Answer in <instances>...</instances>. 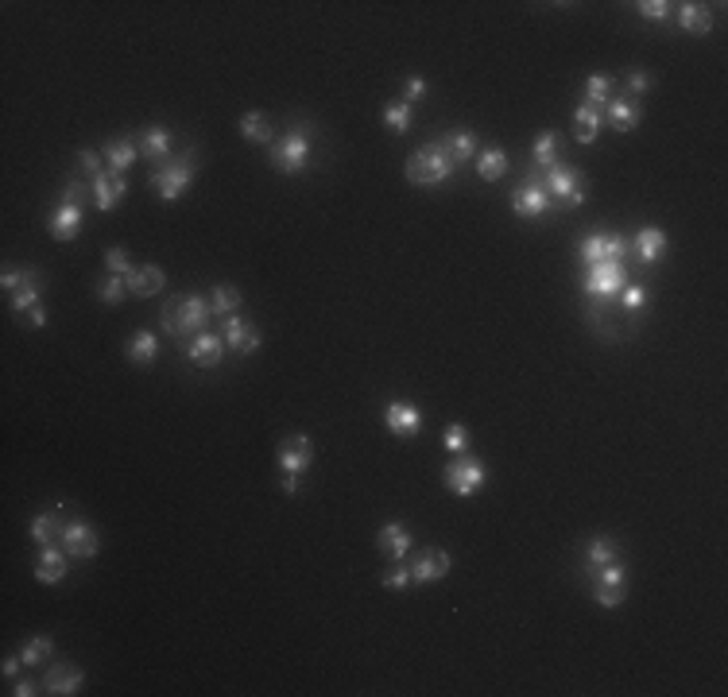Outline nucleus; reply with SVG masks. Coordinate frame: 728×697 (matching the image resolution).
Here are the masks:
<instances>
[{
  "label": "nucleus",
  "mask_w": 728,
  "mask_h": 697,
  "mask_svg": "<svg viewBox=\"0 0 728 697\" xmlns=\"http://www.w3.org/2000/svg\"><path fill=\"white\" fill-rule=\"evenodd\" d=\"M210 302L201 299V294H182V299H170L163 302V314H159V325H163V333H170V337H186V333H201L206 330V322H210Z\"/></svg>",
  "instance_id": "nucleus-1"
},
{
  "label": "nucleus",
  "mask_w": 728,
  "mask_h": 697,
  "mask_svg": "<svg viewBox=\"0 0 728 697\" xmlns=\"http://www.w3.org/2000/svg\"><path fill=\"white\" fill-rule=\"evenodd\" d=\"M310 144H314V132L302 128V124H291L268 151L272 170H279V175H302L310 167Z\"/></svg>",
  "instance_id": "nucleus-2"
},
{
  "label": "nucleus",
  "mask_w": 728,
  "mask_h": 697,
  "mask_svg": "<svg viewBox=\"0 0 728 697\" xmlns=\"http://www.w3.org/2000/svg\"><path fill=\"white\" fill-rule=\"evenodd\" d=\"M407 182L411 186H442L449 175L457 170V163L446 155V148H442V139H434V144H423L418 151H411V159H407Z\"/></svg>",
  "instance_id": "nucleus-3"
},
{
  "label": "nucleus",
  "mask_w": 728,
  "mask_h": 697,
  "mask_svg": "<svg viewBox=\"0 0 728 697\" xmlns=\"http://www.w3.org/2000/svg\"><path fill=\"white\" fill-rule=\"evenodd\" d=\"M82 198H86V182L70 179L67 186H62V201L51 210V217H46V232H51L55 241H74L77 232H82Z\"/></svg>",
  "instance_id": "nucleus-4"
},
{
  "label": "nucleus",
  "mask_w": 728,
  "mask_h": 697,
  "mask_svg": "<svg viewBox=\"0 0 728 697\" xmlns=\"http://www.w3.org/2000/svg\"><path fill=\"white\" fill-rule=\"evenodd\" d=\"M194 179H198V151L186 148L179 159H170V163H163L159 170H155L151 186H155V194H159L163 201H179L194 186Z\"/></svg>",
  "instance_id": "nucleus-5"
},
{
  "label": "nucleus",
  "mask_w": 728,
  "mask_h": 697,
  "mask_svg": "<svg viewBox=\"0 0 728 697\" xmlns=\"http://www.w3.org/2000/svg\"><path fill=\"white\" fill-rule=\"evenodd\" d=\"M542 186H547V194L554 198L558 213H562V210H578V206H585V198H589L585 175H578L569 163H554L550 170H542Z\"/></svg>",
  "instance_id": "nucleus-6"
},
{
  "label": "nucleus",
  "mask_w": 728,
  "mask_h": 697,
  "mask_svg": "<svg viewBox=\"0 0 728 697\" xmlns=\"http://www.w3.org/2000/svg\"><path fill=\"white\" fill-rule=\"evenodd\" d=\"M442 480H446V488L454 492V496H461V500H469V496H477L480 488L488 485V465L480 461L477 454H454V461L442 469Z\"/></svg>",
  "instance_id": "nucleus-7"
},
{
  "label": "nucleus",
  "mask_w": 728,
  "mask_h": 697,
  "mask_svg": "<svg viewBox=\"0 0 728 697\" xmlns=\"http://www.w3.org/2000/svg\"><path fill=\"white\" fill-rule=\"evenodd\" d=\"M511 213L523 217V221H538V217H547V213H558L554 198L547 194V186H542V170H531V175L511 190Z\"/></svg>",
  "instance_id": "nucleus-8"
},
{
  "label": "nucleus",
  "mask_w": 728,
  "mask_h": 697,
  "mask_svg": "<svg viewBox=\"0 0 728 697\" xmlns=\"http://www.w3.org/2000/svg\"><path fill=\"white\" fill-rule=\"evenodd\" d=\"M628 283V272H624V260H609V263H593V268H585V279H581V291L593 299V306H604L612 302L620 291Z\"/></svg>",
  "instance_id": "nucleus-9"
},
{
  "label": "nucleus",
  "mask_w": 728,
  "mask_h": 697,
  "mask_svg": "<svg viewBox=\"0 0 728 697\" xmlns=\"http://www.w3.org/2000/svg\"><path fill=\"white\" fill-rule=\"evenodd\" d=\"M578 256H581L585 268L609 263V260H624L628 256V237L624 232H593V237H585L578 244Z\"/></svg>",
  "instance_id": "nucleus-10"
},
{
  "label": "nucleus",
  "mask_w": 728,
  "mask_h": 697,
  "mask_svg": "<svg viewBox=\"0 0 728 697\" xmlns=\"http://www.w3.org/2000/svg\"><path fill=\"white\" fill-rule=\"evenodd\" d=\"M593 597L600 609H620L628 597V573H624V562H612L593 573Z\"/></svg>",
  "instance_id": "nucleus-11"
},
{
  "label": "nucleus",
  "mask_w": 728,
  "mask_h": 697,
  "mask_svg": "<svg viewBox=\"0 0 728 697\" xmlns=\"http://www.w3.org/2000/svg\"><path fill=\"white\" fill-rule=\"evenodd\" d=\"M62 547H67L70 558H82V562H89V558H97L101 550V538H97V527L86 523V519H70L67 527H62Z\"/></svg>",
  "instance_id": "nucleus-12"
},
{
  "label": "nucleus",
  "mask_w": 728,
  "mask_h": 697,
  "mask_svg": "<svg viewBox=\"0 0 728 697\" xmlns=\"http://www.w3.org/2000/svg\"><path fill=\"white\" fill-rule=\"evenodd\" d=\"M275 461H279V469H283V473L302 477L310 469V461H314V442H310L306 434H291V438L279 442Z\"/></svg>",
  "instance_id": "nucleus-13"
},
{
  "label": "nucleus",
  "mask_w": 728,
  "mask_h": 697,
  "mask_svg": "<svg viewBox=\"0 0 728 697\" xmlns=\"http://www.w3.org/2000/svg\"><path fill=\"white\" fill-rule=\"evenodd\" d=\"M225 333H213V330H201L190 337V345H186V361L194 368H217L225 356Z\"/></svg>",
  "instance_id": "nucleus-14"
},
{
  "label": "nucleus",
  "mask_w": 728,
  "mask_h": 697,
  "mask_svg": "<svg viewBox=\"0 0 728 697\" xmlns=\"http://www.w3.org/2000/svg\"><path fill=\"white\" fill-rule=\"evenodd\" d=\"M124 194H128V179H124V175L101 170L97 179H89V198H93V206H97L101 213H113L124 201Z\"/></svg>",
  "instance_id": "nucleus-15"
},
{
  "label": "nucleus",
  "mask_w": 728,
  "mask_h": 697,
  "mask_svg": "<svg viewBox=\"0 0 728 697\" xmlns=\"http://www.w3.org/2000/svg\"><path fill=\"white\" fill-rule=\"evenodd\" d=\"M384 426L395 434V438H415L418 430H423V411L415 407L407 399H392L384 407Z\"/></svg>",
  "instance_id": "nucleus-16"
},
{
  "label": "nucleus",
  "mask_w": 728,
  "mask_h": 697,
  "mask_svg": "<svg viewBox=\"0 0 728 697\" xmlns=\"http://www.w3.org/2000/svg\"><path fill=\"white\" fill-rule=\"evenodd\" d=\"M221 333H225V345L232 353H241V356H252L260 349V330L248 318H241V314H229Z\"/></svg>",
  "instance_id": "nucleus-17"
},
{
  "label": "nucleus",
  "mask_w": 728,
  "mask_h": 697,
  "mask_svg": "<svg viewBox=\"0 0 728 697\" xmlns=\"http://www.w3.org/2000/svg\"><path fill=\"white\" fill-rule=\"evenodd\" d=\"M82 682H86V674L77 671V666L51 662V666H46V674H43V690L55 693V697H74L77 690H82Z\"/></svg>",
  "instance_id": "nucleus-18"
},
{
  "label": "nucleus",
  "mask_w": 728,
  "mask_h": 697,
  "mask_svg": "<svg viewBox=\"0 0 728 697\" xmlns=\"http://www.w3.org/2000/svg\"><path fill=\"white\" fill-rule=\"evenodd\" d=\"M376 547L384 550V558H387V562H403V558H407L411 554V531H407V523H384L380 527V531H376Z\"/></svg>",
  "instance_id": "nucleus-19"
},
{
  "label": "nucleus",
  "mask_w": 728,
  "mask_h": 697,
  "mask_svg": "<svg viewBox=\"0 0 728 697\" xmlns=\"http://www.w3.org/2000/svg\"><path fill=\"white\" fill-rule=\"evenodd\" d=\"M449 554L442 550V547H430V550H423L415 558V566H411V581H418V585H430V581H442L446 573H449Z\"/></svg>",
  "instance_id": "nucleus-20"
},
{
  "label": "nucleus",
  "mask_w": 728,
  "mask_h": 697,
  "mask_svg": "<svg viewBox=\"0 0 728 697\" xmlns=\"http://www.w3.org/2000/svg\"><path fill=\"white\" fill-rule=\"evenodd\" d=\"M70 573V554H67V547H43V554H39V566H36V581L39 585H58L62 578Z\"/></svg>",
  "instance_id": "nucleus-21"
},
{
  "label": "nucleus",
  "mask_w": 728,
  "mask_h": 697,
  "mask_svg": "<svg viewBox=\"0 0 728 697\" xmlns=\"http://www.w3.org/2000/svg\"><path fill=\"white\" fill-rule=\"evenodd\" d=\"M139 151L148 155V163H170V151H175V136L163 124H148L144 136H139Z\"/></svg>",
  "instance_id": "nucleus-22"
},
{
  "label": "nucleus",
  "mask_w": 728,
  "mask_h": 697,
  "mask_svg": "<svg viewBox=\"0 0 728 697\" xmlns=\"http://www.w3.org/2000/svg\"><path fill=\"white\" fill-rule=\"evenodd\" d=\"M612 562H620V542L612 538V535H597V538H589V547H585V573L593 578L597 569H604V566H612Z\"/></svg>",
  "instance_id": "nucleus-23"
},
{
  "label": "nucleus",
  "mask_w": 728,
  "mask_h": 697,
  "mask_svg": "<svg viewBox=\"0 0 728 697\" xmlns=\"http://www.w3.org/2000/svg\"><path fill=\"white\" fill-rule=\"evenodd\" d=\"M666 244H671V237H666L662 229H655V225H643L640 232H635V241H631V248H635V256H640L647 268L651 263H659L662 256H666Z\"/></svg>",
  "instance_id": "nucleus-24"
},
{
  "label": "nucleus",
  "mask_w": 728,
  "mask_h": 697,
  "mask_svg": "<svg viewBox=\"0 0 728 697\" xmlns=\"http://www.w3.org/2000/svg\"><path fill=\"white\" fill-rule=\"evenodd\" d=\"M604 120H609L616 132H631L635 124L643 120V105L631 101V97H612L609 105H604Z\"/></svg>",
  "instance_id": "nucleus-25"
},
{
  "label": "nucleus",
  "mask_w": 728,
  "mask_h": 697,
  "mask_svg": "<svg viewBox=\"0 0 728 697\" xmlns=\"http://www.w3.org/2000/svg\"><path fill=\"white\" fill-rule=\"evenodd\" d=\"M136 144L128 136H117V139H105V148H101V159L108 163V170L113 175H128L132 170V163H136Z\"/></svg>",
  "instance_id": "nucleus-26"
},
{
  "label": "nucleus",
  "mask_w": 728,
  "mask_h": 697,
  "mask_svg": "<svg viewBox=\"0 0 728 697\" xmlns=\"http://www.w3.org/2000/svg\"><path fill=\"white\" fill-rule=\"evenodd\" d=\"M124 283H128V294H136V299H148V294H159L167 275L163 268H155V263H148V268H132L128 275H124Z\"/></svg>",
  "instance_id": "nucleus-27"
},
{
  "label": "nucleus",
  "mask_w": 728,
  "mask_h": 697,
  "mask_svg": "<svg viewBox=\"0 0 728 697\" xmlns=\"http://www.w3.org/2000/svg\"><path fill=\"white\" fill-rule=\"evenodd\" d=\"M39 294H43V275L36 268H24V283H20V291H15V294H8V306L24 318L31 306H39Z\"/></svg>",
  "instance_id": "nucleus-28"
},
{
  "label": "nucleus",
  "mask_w": 728,
  "mask_h": 697,
  "mask_svg": "<svg viewBox=\"0 0 728 697\" xmlns=\"http://www.w3.org/2000/svg\"><path fill=\"white\" fill-rule=\"evenodd\" d=\"M600 124H604V108L578 105V113H573V139H578V144H597Z\"/></svg>",
  "instance_id": "nucleus-29"
},
{
  "label": "nucleus",
  "mask_w": 728,
  "mask_h": 697,
  "mask_svg": "<svg viewBox=\"0 0 728 697\" xmlns=\"http://www.w3.org/2000/svg\"><path fill=\"white\" fill-rule=\"evenodd\" d=\"M442 148H446V155H449V159H454L457 167L469 163V159H477V132H473V128H454V132H446V136H442Z\"/></svg>",
  "instance_id": "nucleus-30"
},
{
  "label": "nucleus",
  "mask_w": 728,
  "mask_h": 697,
  "mask_svg": "<svg viewBox=\"0 0 728 697\" xmlns=\"http://www.w3.org/2000/svg\"><path fill=\"white\" fill-rule=\"evenodd\" d=\"M678 27L690 31V36H709V31H713V12L705 5L686 0V5H678Z\"/></svg>",
  "instance_id": "nucleus-31"
},
{
  "label": "nucleus",
  "mask_w": 728,
  "mask_h": 697,
  "mask_svg": "<svg viewBox=\"0 0 728 697\" xmlns=\"http://www.w3.org/2000/svg\"><path fill=\"white\" fill-rule=\"evenodd\" d=\"M554 163H562V139L554 128L535 136V170H550Z\"/></svg>",
  "instance_id": "nucleus-32"
},
{
  "label": "nucleus",
  "mask_w": 728,
  "mask_h": 697,
  "mask_svg": "<svg viewBox=\"0 0 728 697\" xmlns=\"http://www.w3.org/2000/svg\"><path fill=\"white\" fill-rule=\"evenodd\" d=\"M272 117L268 113H244L241 117V136L248 139V144H275V139H272Z\"/></svg>",
  "instance_id": "nucleus-33"
},
{
  "label": "nucleus",
  "mask_w": 728,
  "mask_h": 697,
  "mask_svg": "<svg viewBox=\"0 0 728 697\" xmlns=\"http://www.w3.org/2000/svg\"><path fill=\"white\" fill-rule=\"evenodd\" d=\"M504 170H508V151H504V148H485V151H477V175L485 179V182L504 179Z\"/></svg>",
  "instance_id": "nucleus-34"
},
{
  "label": "nucleus",
  "mask_w": 728,
  "mask_h": 697,
  "mask_svg": "<svg viewBox=\"0 0 728 697\" xmlns=\"http://www.w3.org/2000/svg\"><path fill=\"white\" fill-rule=\"evenodd\" d=\"M155 356H159V337L151 330H136L132 341H128V361L132 364H151Z\"/></svg>",
  "instance_id": "nucleus-35"
},
{
  "label": "nucleus",
  "mask_w": 728,
  "mask_h": 697,
  "mask_svg": "<svg viewBox=\"0 0 728 697\" xmlns=\"http://www.w3.org/2000/svg\"><path fill=\"white\" fill-rule=\"evenodd\" d=\"M241 302H244L241 287L217 283V287H213V299H210V310H213V314H221V318H229V314H237V310H241Z\"/></svg>",
  "instance_id": "nucleus-36"
},
{
  "label": "nucleus",
  "mask_w": 728,
  "mask_h": 697,
  "mask_svg": "<svg viewBox=\"0 0 728 697\" xmlns=\"http://www.w3.org/2000/svg\"><path fill=\"white\" fill-rule=\"evenodd\" d=\"M612 101V77L609 74H593L581 89V105H593V108H604Z\"/></svg>",
  "instance_id": "nucleus-37"
},
{
  "label": "nucleus",
  "mask_w": 728,
  "mask_h": 697,
  "mask_svg": "<svg viewBox=\"0 0 728 697\" xmlns=\"http://www.w3.org/2000/svg\"><path fill=\"white\" fill-rule=\"evenodd\" d=\"M62 527H67V523H62L55 511H46V516H36V519H31V542H39V547H51L55 535H62Z\"/></svg>",
  "instance_id": "nucleus-38"
},
{
  "label": "nucleus",
  "mask_w": 728,
  "mask_h": 697,
  "mask_svg": "<svg viewBox=\"0 0 728 697\" xmlns=\"http://www.w3.org/2000/svg\"><path fill=\"white\" fill-rule=\"evenodd\" d=\"M411 117H415V105H411V101H403V97L384 108V124H387V128H392L395 136H403V132L411 128Z\"/></svg>",
  "instance_id": "nucleus-39"
},
{
  "label": "nucleus",
  "mask_w": 728,
  "mask_h": 697,
  "mask_svg": "<svg viewBox=\"0 0 728 697\" xmlns=\"http://www.w3.org/2000/svg\"><path fill=\"white\" fill-rule=\"evenodd\" d=\"M24 666H43L46 659H55V640H46V635H36V640L24 643Z\"/></svg>",
  "instance_id": "nucleus-40"
},
{
  "label": "nucleus",
  "mask_w": 728,
  "mask_h": 697,
  "mask_svg": "<svg viewBox=\"0 0 728 697\" xmlns=\"http://www.w3.org/2000/svg\"><path fill=\"white\" fill-rule=\"evenodd\" d=\"M97 299L108 302V306H120L128 299V283H124V275H105L97 283Z\"/></svg>",
  "instance_id": "nucleus-41"
},
{
  "label": "nucleus",
  "mask_w": 728,
  "mask_h": 697,
  "mask_svg": "<svg viewBox=\"0 0 728 697\" xmlns=\"http://www.w3.org/2000/svg\"><path fill=\"white\" fill-rule=\"evenodd\" d=\"M624 86H628V97L635 101V97H643V93L655 86V77H651V70H643V67H631L628 77H624Z\"/></svg>",
  "instance_id": "nucleus-42"
},
{
  "label": "nucleus",
  "mask_w": 728,
  "mask_h": 697,
  "mask_svg": "<svg viewBox=\"0 0 728 697\" xmlns=\"http://www.w3.org/2000/svg\"><path fill=\"white\" fill-rule=\"evenodd\" d=\"M442 446L449 449V454H465V449H469V426L449 423L446 434H442Z\"/></svg>",
  "instance_id": "nucleus-43"
},
{
  "label": "nucleus",
  "mask_w": 728,
  "mask_h": 697,
  "mask_svg": "<svg viewBox=\"0 0 728 697\" xmlns=\"http://www.w3.org/2000/svg\"><path fill=\"white\" fill-rule=\"evenodd\" d=\"M635 12L643 15V20H671L674 15V5H666V0H640V5H635Z\"/></svg>",
  "instance_id": "nucleus-44"
},
{
  "label": "nucleus",
  "mask_w": 728,
  "mask_h": 697,
  "mask_svg": "<svg viewBox=\"0 0 728 697\" xmlns=\"http://www.w3.org/2000/svg\"><path fill=\"white\" fill-rule=\"evenodd\" d=\"M620 299V306L628 310V314H635V310H643L647 306V287H635V283H624V291L616 294Z\"/></svg>",
  "instance_id": "nucleus-45"
},
{
  "label": "nucleus",
  "mask_w": 728,
  "mask_h": 697,
  "mask_svg": "<svg viewBox=\"0 0 728 697\" xmlns=\"http://www.w3.org/2000/svg\"><path fill=\"white\" fill-rule=\"evenodd\" d=\"M380 581H384V589H392V593H403V589L411 585V569L403 566V562H395V569H387Z\"/></svg>",
  "instance_id": "nucleus-46"
},
{
  "label": "nucleus",
  "mask_w": 728,
  "mask_h": 697,
  "mask_svg": "<svg viewBox=\"0 0 728 697\" xmlns=\"http://www.w3.org/2000/svg\"><path fill=\"white\" fill-rule=\"evenodd\" d=\"M105 268H108V275H128L132 272L128 252H124V248H108V252H105Z\"/></svg>",
  "instance_id": "nucleus-47"
},
{
  "label": "nucleus",
  "mask_w": 728,
  "mask_h": 697,
  "mask_svg": "<svg viewBox=\"0 0 728 697\" xmlns=\"http://www.w3.org/2000/svg\"><path fill=\"white\" fill-rule=\"evenodd\" d=\"M77 163H82V170H86V175H89V179H97V175H101V170H105V167H101L105 159H101V155H97V151H89V148H82V151H77Z\"/></svg>",
  "instance_id": "nucleus-48"
},
{
  "label": "nucleus",
  "mask_w": 728,
  "mask_h": 697,
  "mask_svg": "<svg viewBox=\"0 0 728 697\" xmlns=\"http://www.w3.org/2000/svg\"><path fill=\"white\" fill-rule=\"evenodd\" d=\"M426 89H430V86H426V77H418V74H415V77H407V82H403V101H411V105H415Z\"/></svg>",
  "instance_id": "nucleus-49"
},
{
  "label": "nucleus",
  "mask_w": 728,
  "mask_h": 697,
  "mask_svg": "<svg viewBox=\"0 0 728 697\" xmlns=\"http://www.w3.org/2000/svg\"><path fill=\"white\" fill-rule=\"evenodd\" d=\"M20 283H24V272L5 268V275H0V287H5V294H15V291H20Z\"/></svg>",
  "instance_id": "nucleus-50"
},
{
  "label": "nucleus",
  "mask_w": 728,
  "mask_h": 697,
  "mask_svg": "<svg viewBox=\"0 0 728 697\" xmlns=\"http://www.w3.org/2000/svg\"><path fill=\"white\" fill-rule=\"evenodd\" d=\"M20 322H24V325H31V330H43V325H46V310H43V302H39V306H31Z\"/></svg>",
  "instance_id": "nucleus-51"
},
{
  "label": "nucleus",
  "mask_w": 728,
  "mask_h": 697,
  "mask_svg": "<svg viewBox=\"0 0 728 697\" xmlns=\"http://www.w3.org/2000/svg\"><path fill=\"white\" fill-rule=\"evenodd\" d=\"M12 697H36L39 693V686H36V682H31V678H24V682H15V686L8 690Z\"/></svg>",
  "instance_id": "nucleus-52"
},
{
  "label": "nucleus",
  "mask_w": 728,
  "mask_h": 697,
  "mask_svg": "<svg viewBox=\"0 0 728 697\" xmlns=\"http://www.w3.org/2000/svg\"><path fill=\"white\" fill-rule=\"evenodd\" d=\"M20 662H24V655H5V662H0L5 678H15V674H20Z\"/></svg>",
  "instance_id": "nucleus-53"
},
{
  "label": "nucleus",
  "mask_w": 728,
  "mask_h": 697,
  "mask_svg": "<svg viewBox=\"0 0 728 697\" xmlns=\"http://www.w3.org/2000/svg\"><path fill=\"white\" fill-rule=\"evenodd\" d=\"M279 492H283V496H294V492H299V477L283 473V480H279Z\"/></svg>",
  "instance_id": "nucleus-54"
}]
</instances>
